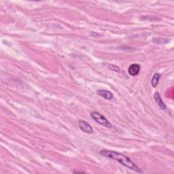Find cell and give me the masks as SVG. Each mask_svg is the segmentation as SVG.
Returning <instances> with one entry per match:
<instances>
[{
	"instance_id": "2",
	"label": "cell",
	"mask_w": 174,
	"mask_h": 174,
	"mask_svg": "<svg viewBox=\"0 0 174 174\" xmlns=\"http://www.w3.org/2000/svg\"><path fill=\"white\" fill-rule=\"evenodd\" d=\"M91 117L96 122L100 124V125H103V127H107V128H110V129L112 127V124L107 121V118L106 117H104L101 114L97 112H92L91 114Z\"/></svg>"
},
{
	"instance_id": "6",
	"label": "cell",
	"mask_w": 174,
	"mask_h": 174,
	"mask_svg": "<svg viewBox=\"0 0 174 174\" xmlns=\"http://www.w3.org/2000/svg\"><path fill=\"white\" fill-rule=\"evenodd\" d=\"M154 99L155 100V102H157V103L158 104V106H159V107L162 110H166V106L165 104L164 103V102L162 101V99L161 97V95L159 94V92H156L154 93Z\"/></svg>"
},
{
	"instance_id": "3",
	"label": "cell",
	"mask_w": 174,
	"mask_h": 174,
	"mask_svg": "<svg viewBox=\"0 0 174 174\" xmlns=\"http://www.w3.org/2000/svg\"><path fill=\"white\" fill-rule=\"evenodd\" d=\"M80 129L82 130L83 132L86 133L87 134H92L93 133V129L92 127L84 121H80L78 122Z\"/></svg>"
},
{
	"instance_id": "9",
	"label": "cell",
	"mask_w": 174,
	"mask_h": 174,
	"mask_svg": "<svg viewBox=\"0 0 174 174\" xmlns=\"http://www.w3.org/2000/svg\"><path fill=\"white\" fill-rule=\"evenodd\" d=\"M73 173H84V172H78V171H73Z\"/></svg>"
},
{
	"instance_id": "5",
	"label": "cell",
	"mask_w": 174,
	"mask_h": 174,
	"mask_svg": "<svg viewBox=\"0 0 174 174\" xmlns=\"http://www.w3.org/2000/svg\"><path fill=\"white\" fill-rule=\"evenodd\" d=\"M97 93L99 96H101L102 97L106 99L107 100H111L113 98L112 93L107 90L99 89L97 91Z\"/></svg>"
},
{
	"instance_id": "7",
	"label": "cell",
	"mask_w": 174,
	"mask_h": 174,
	"mask_svg": "<svg viewBox=\"0 0 174 174\" xmlns=\"http://www.w3.org/2000/svg\"><path fill=\"white\" fill-rule=\"evenodd\" d=\"M160 76H161L160 74L158 73H156L153 76L152 80H151V84H152V87H154V88L157 87V86L158 84V81H159V79H160Z\"/></svg>"
},
{
	"instance_id": "1",
	"label": "cell",
	"mask_w": 174,
	"mask_h": 174,
	"mask_svg": "<svg viewBox=\"0 0 174 174\" xmlns=\"http://www.w3.org/2000/svg\"><path fill=\"white\" fill-rule=\"evenodd\" d=\"M99 154L103 157L109 158H111V159L118 161V163H121L122 165L125 166V167L130 169H132L135 172L138 173H142L140 169L137 167L136 164H135L134 162L131 160L130 158L124 155L122 153L112 151V150H102L99 152Z\"/></svg>"
},
{
	"instance_id": "4",
	"label": "cell",
	"mask_w": 174,
	"mask_h": 174,
	"mask_svg": "<svg viewBox=\"0 0 174 174\" xmlns=\"http://www.w3.org/2000/svg\"><path fill=\"white\" fill-rule=\"evenodd\" d=\"M140 71V65L139 64L134 63L131 65L128 69V72L131 76H136L139 74Z\"/></svg>"
},
{
	"instance_id": "8",
	"label": "cell",
	"mask_w": 174,
	"mask_h": 174,
	"mask_svg": "<svg viewBox=\"0 0 174 174\" xmlns=\"http://www.w3.org/2000/svg\"><path fill=\"white\" fill-rule=\"evenodd\" d=\"M109 69L111 71L116 72L117 73L121 72V69H120L117 65H109Z\"/></svg>"
}]
</instances>
